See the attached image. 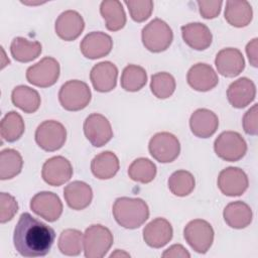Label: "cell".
<instances>
[{
	"instance_id": "cell-1",
	"label": "cell",
	"mask_w": 258,
	"mask_h": 258,
	"mask_svg": "<svg viewBox=\"0 0 258 258\" xmlns=\"http://www.w3.org/2000/svg\"><path fill=\"white\" fill-rule=\"evenodd\" d=\"M54 239L53 229L29 213L21 214L14 228V247L24 257L45 256L50 251Z\"/></svg>"
},
{
	"instance_id": "cell-2",
	"label": "cell",
	"mask_w": 258,
	"mask_h": 258,
	"mask_svg": "<svg viewBox=\"0 0 258 258\" xmlns=\"http://www.w3.org/2000/svg\"><path fill=\"white\" fill-rule=\"evenodd\" d=\"M112 212L116 222L126 229L139 228L149 218L148 206L139 198L122 197L116 199Z\"/></svg>"
},
{
	"instance_id": "cell-3",
	"label": "cell",
	"mask_w": 258,
	"mask_h": 258,
	"mask_svg": "<svg viewBox=\"0 0 258 258\" xmlns=\"http://www.w3.org/2000/svg\"><path fill=\"white\" fill-rule=\"evenodd\" d=\"M113 244L111 231L100 224L91 225L86 229L83 237L84 254L87 258H102Z\"/></svg>"
},
{
	"instance_id": "cell-4",
	"label": "cell",
	"mask_w": 258,
	"mask_h": 258,
	"mask_svg": "<svg viewBox=\"0 0 258 258\" xmlns=\"http://www.w3.org/2000/svg\"><path fill=\"white\" fill-rule=\"evenodd\" d=\"M142 43L151 52H161L166 50L172 42L173 33L169 25L155 18L146 24L141 32Z\"/></svg>"
},
{
	"instance_id": "cell-5",
	"label": "cell",
	"mask_w": 258,
	"mask_h": 258,
	"mask_svg": "<svg viewBox=\"0 0 258 258\" xmlns=\"http://www.w3.org/2000/svg\"><path fill=\"white\" fill-rule=\"evenodd\" d=\"M92 98L89 86L79 80H71L64 83L59 92L58 100L61 107L68 111H80L85 109Z\"/></svg>"
},
{
	"instance_id": "cell-6",
	"label": "cell",
	"mask_w": 258,
	"mask_h": 258,
	"mask_svg": "<svg viewBox=\"0 0 258 258\" xmlns=\"http://www.w3.org/2000/svg\"><path fill=\"white\" fill-rule=\"evenodd\" d=\"M214 149L216 154L223 160L235 162L246 154L247 143L238 132L224 131L216 138Z\"/></svg>"
},
{
	"instance_id": "cell-7",
	"label": "cell",
	"mask_w": 258,
	"mask_h": 258,
	"mask_svg": "<svg viewBox=\"0 0 258 258\" xmlns=\"http://www.w3.org/2000/svg\"><path fill=\"white\" fill-rule=\"evenodd\" d=\"M183 237L196 252L205 254L213 244L214 229L209 222L196 219L187 223L184 227Z\"/></svg>"
},
{
	"instance_id": "cell-8",
	"label": "cell",
	"mask_w": 258,
	"mask_h": 258,
	"mask_svg": "<svg viewBox=\"0 0 258 258\" xmlns=\"http://www.w3.org/2000/svg\"><path fill=\"white\" fill-rule=\"evenodd\" d=\"M67 139V129L58 121L46 120L38 125L35 131L37 145L45 151L60 149Z\"/></svg>"
},
{
	"instance_id": "cell-9",
	"label": "cell",
	"mask_w": 258,
	"mask_h": 258,
	"mask_svg": "<svg viewBox=\"0 0 258 258\" xmlns=\"http://www.w3.org/2000/svg\"><path fill=\"white\" fill-rule=\"evenodd\" d=\"M148 150L151 156L161 163L172 162L180 152V144L173 134L169 132H158L149 140Z\"/></svg>"
},
{
	"instance_id": "cell-10",
	"label": "cell",
	"mask_w": 258,
	"mask_h": 258,
	"mask_svg": "<svg viewBox=\"0 0 258 258\" xmlns=\"http://www.w3.org/2000/svg\"><path fill=\"white\" fill-rule=\"evenodd\" d=\"M59 72L58 61L51 56H45L27 69L26 79L36 87L47 88L56 83Z\"/></svg>"
},
{
	"instance_id": "cell-11",
	"label": "cell",
	"mask_w": 258,
	"mask_h": 258,
	"mask_svg": "<svg viewBox=\"0 0 258 258\" xmlns=\"http://www.w3.org/2000/svg\"><path fill=\"white\" fill-rule=\"evenodd\" d=\"M84 133L91 144L96 147H102L113 137V130L109 120L99 113H93L86 118Z\"/></svg>"
},
{
	"instance_id": "cell-12",
	"label": "cell",
	"mask_w": 258,
	"mask_h": 258,
	"mask_svg": "<svg viewBox=\"0 0 258 258\" xmlns=\"http://www.w3.org/2000/svg\"><path fill=\"white\" fill-rule=\"evenodd\" d=\"M218 187L228 197L243 195L249 185L247 174L239 167L230 166L223 169L218 176Z\"/></svg>"
},
{
	"instance_id": "cell-13",
	"label": "cell",
	"mask_w": 258,
	"mask_h": 258,
	"mask_svg": "<svg viewBox=\"0 0 258 258\" xmlns=\"http://www.w3.org/2000/svg\"><path fill=\"white\" fill-rule=\"evenodd\" d=\"M30 209L45 221L54 222L61 216L62 203L56 194L40 191L31 199Z\"/></svg>"
},
{
	"instance_id": "cell-14",
	"label": "cell",
	"mask_w": 258,
	"mask_h": 258,
	"mask_svg": "<svg viewBox=\"0 0 258 258\" xmlns=\"http://www.w3.org/2000/svg\"><path fill=\"white\" fill-rule=\"evenodd\" d=\"M41 176L47 184L59 186L73 176V166L63 156H53L43 163Z\"/></svg>"
},
{
	"instance_id": "cell-15",
	"label": "cell",
	"mask_w": 258,
	"mask_h": 258,
	"mask_svg": "<svg viewBox=\"0 0 258 258\" xmlns=\"http://www.w3.org/2000/svg\"><path fill=\"white\" fill-rule=\"evenodd\" d=\"M113 47L111 36L102 31L88 33L81 41L80 48L85 57L97 59L109 54Z\"/></svg>"
},
{
	"instance_id": "cell-16",
	"label": "cell",
	"mask_w": 258,
	"mask_h": 258,
	"mask_svg": "<svg viewBox=\"0 0 258 258\" xmlns=\"http://www.w3.org/2000/svg\"><path fill=\"white\" fill-rule=\"evenodd\" d=\"M215 64L222 76L234 78L239 76L245 68V59L238 48L227 47L221 49L215 58Z\"/></svg>"
},
{
	"instance_id": "cell-17",
	"label": "cell",
	"mask_w": 258,
	"mask_h": 258,
	"mask_svg": "<svg viewBox=\"0 0 258 258\" xmlns=\"http://www.w3.org/2000/svg\"><path fill=\"white\" fill-rule=\"evenodd\" d=\"M85 28V21L82 15L75 10H67L59 14L55 20V33L66 41L78 38Z\"/></svg>"
},
{
	"instance_id": "cell-18",
	"label": "cell",
	"mask_w": 258,
	"mask_h": 258,
	"mask_svg": "<svg viewBox=\"0 0 258 258\" xmlns=\"http://www.w3.org/2000/svg\"><path fill=\"white\" fill-rule=\"evenodd\" d=\"M186 80L187 84L199 92H208L219 83L217 73L210 64L204 62L194 64L187 72Z\"/></svg>"
},
{
	"instance_id": "cell-19",
	"label": "cell",
	"mask_w": 258,
	"mask_h": 258,
	"mask_svg": "<svg viewBox=\"0 0 258 258\" xmlns=\"http://www.w3.org/2000/svg\"><path fill=\"white\" fill-rule=\"evenodd\" d=\"M118 69L111 61H101L95 64L90 73V80L94 89L107 93L115 89L117 84Z\"/></svg>"
},
{
	"instance_id": "cell-20",
	"label": "cell",
	"mask_w": 258,
	"mask_h": 258,
	"mask_svg": "<svg viewBox=\"0 0 258 258\" xmlns=\"http://www.w3.org/2000/svg\"><path fill=\"white\" fill-rule=\"evenodd\" d=\"M172 234L171 224L164 218H156L143 229V240L149 247L161 248L171 240Z\"/></svg>"
},
{
	"instance_id": "cell-21",
	"label": "cell",
	"mask_w": 258,
	"mask_h": 258,
	"mask_svg": "<svg viewBox=\"0 0 258 258\" xmlns=\"http://www.w3.org/2000/svg\"><path fill=\"white\" fill-rule=\"evenodd\" d=\"M256 96L255 84L248 78L234 81L227 90L229 103L237 109H242L254 101Z\"/></svg>"
},
{
	"instance_id": "cell-22",
	"label": "cell",
	"mask_w": 258,
	"mask_h": 258,
	"mask_svg": "<svg viewBox=\"0 0 258 258\" xmlns=\"http://www.w3.org/2000/svg\"><path fill=\"white\" fill-rule=\"evenodd\" d=\"M189 127L194 135L200 138H209L219 127L218 116L209 109H198L189 118Z\"/></svg>"
},
{
	"instance_id": "cell-23",
	"label": "cell",
	"mask_w": 258,
	"mask_h": 258,
	"mask_svg": "<svg viewBox=\"0 0 258 258\" xmlns=\"http://www.w3.org/2000/svg\"><path fill=\"white\" fill-rule=\"evenodd\" d=\"M183 41L196 50L207 49L213 40V35L209 27L201 22H191L181 26Z\"/></svg>"
},
{
	"instance_id": "cell-24",
	"label": "cell",
	"mask_w": 258,
	"mask_h": 258,
	"mask_svg": "<svg viewBox=\"0 0 258 258\" xmlns=\"http://www.w3.org/2000/svg\"><path fill=\"white\" fill-rule=\"evenodd\" d=\"M63 197L71 209L81 211L91 204L93 200V190L88 183L75 180L64 187Z\"/></svg>"
},
{
	"instance_id": "cell-25",
	"label": "cell",
	"mask_w": 258,
	"mask_h": 258,
	"mask_svg": "<svg viewBox=\"0 0 258 258\" xmlns=\"http://www.w3.org/2000/svg\"><path fill=\"white\" fill-rule=\"evenodd\" d=\"M226 224L234 229H244L252 222V210L244 202L236 201L228 204L223 212Z\"/></svg>"
},
{
	"instance_id": "cell-26",
	"label": "cell",
	"mask_w": 258,
	"mask_h": 258,
	"mask_svg": "<svg viewBox=\"0 0 258 258\" xmlns=\"http://www.w3.org/2000/svg\"><path fill=\"white\" fill-rule=\"evenodd\" d=\"M119 159L112 151H103L96 155L91 162L92 173L99 179H109L119 170Z\"/></svg>"
},
{
	"instance_id": "cell-27",
	"label": "cell",
	"mask_w": 258,
	"mask_h": 258,
	"mask_svg": "<svg viewBox=\"0 0 258 258\" xmlns=\"http://www.w3.org/2000/svg\"><path fill=\"white\" fill-rule=\"evenodd\" d=\"M100 13L110 31H118L126 24V14L122 3L117 0H105L100 5Z\"/></svg>"
},
{
	"instance_id": "cell-28",
	"label": "cell",
	"mask_w": 258,
	"mask_h": 258,
	"mask_svg": "<svg viewBox=\"0 0 258 258\" xmlns=\"http://www.w3.org/2000/svg\"><path fill=\"white\" fill-rule=\"evenodd\" d=\"M253 16L252 7L247 1H227L225 8V19L235 27L247 26Z\"/></svg>"
},
{
	"instance_id": "cell-29",
	"label": "cell",
	"mask_w": 258,
	"mask_h": 258,
	"mask_svg": "<svg viewBox=\"0 0 258 258\" xmlns=\"http://www.w3.org/2000/svg\"><path fill=\"white\" fill-rule=\"evenodd\" d=\"M11 100L14 106L28 114L36 112L41 102L38 92L24 85L17 86L13 89Z\"/></svg>"
},
{
	"instance_id": "cell-30",
	"label": "cell",
	"mask_w": 258,
	"mask_h": 258,
	"mask_svg": "<svg viewBox=\"0 0 258 258\" xmlns=\"http://www.w3.org/2000/svg\"><path fill=\"white\" fill-rule=\"evenodd\" d=\"M42 47L38 41H29L24 37H15L10 45V52L13 58L20 62H28L41 53Z\"/></svg>"
},
{
	"instance_id": "cell-31",
	"label": "cell",
	"mask_w": 258,
	"mask_h": 258,
	"mask_svg": "<svg viewBox=\"0 0 258 258\" xmlns=\"http://www.w3.org/2000/svg\"><path fill=\"white\" fill-rule=\"evenodd\" d=\"M23 160L20 153L11 148L3 149L0 152V178L10 179L20 173Z\"/></svg>"
},
{
	"instance_id": "cell-32",
	"label": "cell",
	"mask_w": 258,
	"mask_h": 258,
	"mask_svg": "<svg viewBox=\"0 0 258 258\" xmlns=\"http://www.w3.org/2000/svg\"><path fill=\"white\" fill-rule=\"evenodd\" d=\"M25 125L20 114L15 111L7 113L0 123L1 137L8 141L14 142L18 140L24 133Z\"/></svg>"
},
{
	"instance_id": "cell-33",
	"label": "cell",
	"mask_w": 258,
	"mask_h": 258,
	"mask_svg": "<svg viewBox=\"0 0 258 258\" xmlns=\"http://www.w3.org/2000/svg\"><path fill=\"white\" fill-rule=\"evenodd\" d=\"M147 82L146 71L136 64H128L122 72L121 87L128 92L141 90Z\"/></svg>"
},
{
	"instance_id": "cell-34",
	"label": "cell",
	"mask_w": 258,
	"mask_h": 258,
	"mask_svg": "<svg viewBox=\"0 0 258 258\" xmlns=\"http://www.w3.org/2000/svg\"><path fill=\"white\" fill-rule=\"evenodd\" d=\"M128 175L134 181L148 183L156 175V165L148 158H137L129 165Z\"/></svg>"
},
{
	"instance_id": "cell-35",
	"label": "cell",
	"mask_w": 258,
	"mask_h": 258,
	"mask_svg": "<svg viewBox=\"0 0 258 258\" xmlns=\"http://www.w3.org/2000/svg\"><path fill=\"white\" fill-rule=\"evenodd\" d=\"M83 233L76 229L63 230L58 238V249L67 256H78L83 250Z\"/></svg>"
},
{
	"instance_id": "cell-36",
	"label": "cell",
	"mask_w": 258,
	"mask_h": 258,
	"mask_svg": "<svg viewBox=\"0 0 258 258\" xmlns=\"http://www.w3.org/2000/svg\"><path fill=\"white\" fill-rule=\"evenodd\" d=\"M169 190L177 197L188 196L195 188L196 180L194 175L186 170L174 171L168 178Z\"/></svg>"
},
{
	"instance_id": "cell-37",
	"label": "cell",
	"mask_w": 258,
	"mask_h": 258,
	"mask_svg": "<svg viewBox=\"0 0 258 258\" xmlns=\"http://www.w3.org/2000/svg\"><path fill=\"white\" fill-rule=\"evenodd\" d=\"M175 80L172 75L166 72H160L152 75L150 90L158 99L169 98L175 90Z\"/></svg>"
},
{
	"instance_id": "cell-38",
	"label": "cell",
	"mask_w": 258,
	"mask_h": 258,
	"mask_svg": "<svg viewBox=\"0 0 258 258\" xmlns=\"http://www.w3.org/2000/svg\"><path fill=\"white\" fill-rule=\"evenodd\" d=\"M131 18L136 22H143L149 18L153 10V2L151 0H135L125 1Z\"/></svg>"
},
{
	"instance_id": "cell-39",
	"label": "cell",
	"mask_w": 258,
	"mask_h": 258,
	"mask_svg": "<svg viewBox=\"0 0 258 258\" xmlns=\"http://www.w3.org/2000/svg\"><path fill=\"white\" fill-rule=\"evenodd\" d=\"M18 211L16 200L7 192L0 195V222L6 223L10 221Z\"/></svg>"
},
{
	"instance_id": "cell-40",
	"label": "cell",
	"mask_w": 258,
	"mask_h": 258,
	"mask_svg": "<svg viewBox=\"0 0 258 258\" xmlns=\"http://www.w3.org/2000/svg\"><path fill=\"white\" fill-rule=\"evenodd\" d=\"M258 105L254 104L252 108H250L243 117V128L244 131L249 135H257L258 132Z\"/></svg>"
},
{
	"instance_id": "cell-41",
	"label": "cell",
	"mask_w": 258,
	"mask_h": 258,
	"mask_svg": "<svg viewBox=\"0 0 258 258\" xmlns=\"http://www.w3.org/2000/svg\"><path fill=\"white\" fill-rule=\"evenodd\" d=\"M222 1H198L201 15L205 19H213L221 12Z\"/></svg>"
},
{
	"instance_id": "cell-42",
	"label": "cell",
	"mask_w": 258,
	"mask_h": 258,
	"mask_svg": "<svg viewBox=\"0 0 258 258\" xmlns=\"http://www.w3.org/2000/svg\"><path fill=\"white\" fill-rule=\"evenodd\" d=\"M162 257H172V258H176V257H180V258H189L190 254L187 252V250L180 244H174L172 246H170L168 249H166L163 253H162Z\"/></svg>"
},
{
	"instance_id": "cell-43",
	"label": "cell",
	"mask_w": 258,
	"mask_h": 258,
	"mask_svg": "<svg viewBox=\"0 0 258 258\" xmlns=\"http://www.w3.org/2000/svg\"><path fill=\"white\" fill-rule=\"evenodd\" d=\"M258 38H253L250 42H248L246 46V53L248 55L250 63L254 67H258V61H257V47H258Z\"/></svg>"
},
{
	"instance_id": "cell-44",
	"label": "cell",
	"mask_w": 258,
	"mask_h": 258,
	"mask_svg": "<svg viewBox=\"0 0 258 258\" xmlns=\"http://www.w3.org/2000/svg\"><path fill=\"white\" fill-rule=\"evenodd\" d=\"M116 256H118V257H119V256H126V257H130V255H129L128 253L123 252V251H120L119 249H116V251L110 255V257H116Z\"/></svg>"
}]
</instances>
